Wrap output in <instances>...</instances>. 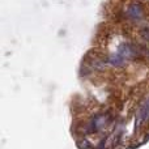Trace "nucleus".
Returning a JSON list of instances; mask_svg holds the SVG:
<instances>
[{
	"label": "nucleus",
	"instance_id": "f257e3e1",
	"mask_svg": "<svg viewBox=\"0 0 149 149\" xmlns=\"http://www.w3.org/2000/svg\"><path fill=\"white\" fill-rule=\"evenodd\" d=\"M109 122H110L109 114H98V115H95L94 118L89 122L88 130H89V132H97V131H100L101 128H103Z\"/></svg>",
	"mask_w": 149,
	"mask_h": 149
},
{
	"label": "nucleus",
	"instance_id": "20e7f679",
	"mask_svg": "<svg viewBox=\"0 0 149 149\" xmlns=\"http://www.w3.org/2000/svg\"><path fill=\"white\" fill-rule=\"evenodd\" d=\"M126 58L123 56V55H120L119 52H116V54L111 55L110 58H109V63H110L111 65H115V67H119V65L124 64V62H126Z\"/></svg>",
	"mask_w": 149,
	"mask_h": 149
},
{
	"label": "nucleus",
	"instance_id": "f03ea898",
	"mask_svg": "<svg viewBox=\"0 0 149 149\" xmlns=\"http://www.w3.org/2000/svg\"><path fill=\"white\" fill-rule=\"evenodd\" d=\"M127 15H128V17L132 18V20L139 21L143 18L144 12H143V8L140 4H132V5H130L128 9H127Z\"/></svg>",
	"mask_w": 149,
	"mask_h": 149
},
{
	"label": "nucleus",
	"instance_id": "7ed1b4c3",
	"mask_svg": "<svg viewBox=\"0 0 149 149\" xmlns=\"http://www.w3.org/2000/svg\"><path fill=\"white\" fill-rule=\"evenodd\" d=\"M148 119H149V100L145 101L141 105L140 110L137 111V120H139V123H143V122L148 120Z\"/></svg>",
	"mask_w": 149,
	"mask_h": 149
}]
</instances>
